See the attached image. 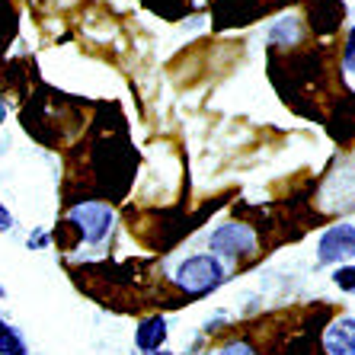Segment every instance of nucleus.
<instances>
[{"mask_svg":"<svg viewBox=\"0 0 355 355\" xmlns=\"http://www.w3.org/2000/svg\"><path fill=\"white\" fill-rule=\"evenodd\" d=\"M144 355H173V352H164V349H157V352H144Z\"/></svg>","mask_w":355,"mask_h":355,"instance_id":"11","label":"nucleus"},{"mask_svg":"<svg viewBox=\"0 0 355 355\" xmlns=\"http://www.w3.org/2000/svg\"><path fill=\"white\" fill-rule=\"evenodd\" d=\"M10 227H13V215H10L7 208L0 205V231H10Z\"/></svg>","mask_w":355,"mask_h":355,"instance_id":"10","label":"nucleus"},{"mask_svg":"<svg viewBox=\"0 0 355 355\" xmlns=\"http://www.w3.org/2000/svg\"><path fill=\"white\" fill-rule=\"evenodd\" d=\"M0 352H3V355H26L23 336H19L13 327H7L3 320H0Z\"/></svg>","mask_w":355,"mask_h":355,"instance_id":"7","label":"nucleus"},{"mask_svg":"<svg viewBox=\"0 0 355 355\" xmlns=\"http://www.w3.org/2000/svg\"><path fill=\"white\" fill-rule=\"evenodd\" d=\"M141 352H157L160 346L166 343V320L164 317H150L138 327V336H135Z\"/></svg>","mask_w":355,"mask_h":355,"instance_id":"6","label":"nucleus"},{"mask_svg":"<svg viewBox=\"0 0 355 355\" xmlns=\"http://www.w3.org/2000/svg\"><path fill=\"white\" fill-rule=\"evenodd\" d=\"M173 282L180 285L182 291L189 297H198V295H208L215 291L218 285L224 282V266L218 263L211 253H202V257H189L186 263H180L176 269Z\"/></svg>","mask_w":355,"mask_h":355,"instance_id":"1","label":"nucleus"},{"mask_svg":"<svg viewBox=\"0 0 355 355\" xmlns=\"http://www.w3.org/2000/svg\"><path fill=\"white\" fill-rule=\"evenodd\" d=\"M211 250L224 257H250V253H257V234L247 224H221L211 234Z\"/></svg>","mask_w":355,"mask_h":355,"instance_id":"3","label":"nucleus"},{"mask_svg":"<svg viewBox=\"0 0 355 355\" xmlns=\"http://www.w3.org/2000/svg\"><path fill=\"white\" fill-rule=\"evenodd\" d=\"M221 355H257V349L250 346V343H231V346H224Z\"/></svg>","mask_w":355,"mask_h":355,"instance_id":"9","label":"nucleus"},{"mask_svg":"<svg viewBox=\"0 0 355 355\" xmlns=\"http://www.w3.org/2000/svg\"><path fill=\"white\" fill-rule=\"evenodd\" d=\"M112 208L103 205V202H83V205H77L74 211H71V224H74L77 231H80L83 240H90V243H96V240H103L109 231H112Z\"/></svg>","mask_w":355,"mask_h":355,"instance_id":"2","label":"nucleus"},{"mask_svg":"<svg viewBox=\"0 0 355 355\" xmlns=\"http://www.w3.org/2000/svg\"><path fill=\"white\" fill-rule=\"evenodd\" d=\"M320 263H343L355 257V224H333L320 237Z\"/></svg>","mask_w":355,"mask_h":355,"instance_id":"4","label":"nucleus"},{"mask_svg":"<svg viewBox=\"0 0 355 355\" xmlns=\"http://www.w3.org/2000/svg\"><path fill=\"white\" fill-rule=\"evenodd\" d=\"M333 282H336L339 288L355 291V266H349V269H339V272L333 275Z\"/></svg>","mask_w":355,"mask_h":355,"instance_id":"8","label":"nucleus"},{"mask_svg":"<svg viewBox=\"0 0 355 355\" xmlns=\"http://www.w3.org/2000/svg\"><path fill=\"white\" fill-rule=\"evenodd\" d=\"M323 349L330 355H355V320L352 317H343L327 330L323 336Z\"/></svg>","mask_w":355,"mask_h":355,"instance_id":"5","label":"nucleus"}]
</instances>
